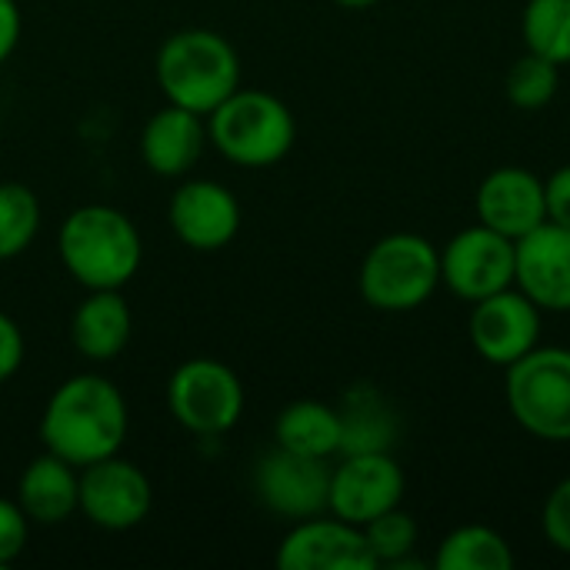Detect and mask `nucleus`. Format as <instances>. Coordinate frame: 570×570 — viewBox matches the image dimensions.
<instances>
[{"label": "nucleus", "instance_id": "9", "mask_svg": "<svg viewBox=\"0 0 570 570\" xmlns=\"http://www.w3.org/2000/svg\"><path fill=\"white\" fill-rule=\"evenodd\" d=\"M407 491L404 468L391 451L374 454H341V464L331 468V498L327 511L347 524H371L374 518L401 508Z\"/></svg>", "mask_w": 570, "mask_h": 570}, {"label": "nucleus", "instance_id": "14", "mask_svg": "<svg viewBox=\"0 0 570 570\" xmlns=\"http://www.w3.org/2000/svg\"><path fill=\"white\" fill-rule=\"evenodd\" d=\"M174 237L200 254L224 250L240 230V200L220 180L194 177L184 180L167 207Z\"/></svg>", "mask_w": 570, "mask_h": 570}, {"label": "nucleus", "instance_id": "25", "mask_svg": "<svg viewBox=\"0 0 570 570\" xmlns=\"http://www.w3.org/2000/svg\"><path fill=\"white\" fill-rule=\"evenodd\" d=\"M561 87V67L534 50L518 57L504 77V94L518 110H541L558 97Z\"/></svg>", "mask_w": 570, "mask_h": 570}, {"label": "nucleus", "instance_id": "29", "mask_svg": "<svg viewBox=\"0 0 570 570\" xmlns=\"http://www.w3.org/2000/svg\"><path fill=\"white\" fill-rule=\"evenodd\" d=\"M23 354H27L23 331L17 327V321L10 314L0 311V384H7L20 371Z\"/></svg>", "mask_w": 570, "mask_h": 570}, {"label": "nucleus", "instance_id": "3", "mask_svg": "<svg viewBox=\"0 0 570 570\" xmlns=\"http://www.w3.org/2000/svg\"><path fill=\"white\" fill-rule=\"evenodd\" d=\"M154 77L167 104L207 117L240 87V53L224 33L187 27L160 43Z\"/></svg>", "mask_w": 570, "mask_h": 570}, {"label": "nucleus", "instance_id": "26", "mask_svg": "<svg viewBox=\"0 0 570 570\" xmlns=\"http://www.w3.org/2000/svg\"><path fill=\"white\" fill-rule=\"evenodd\" d=\"M364 538H367V548H371L377 568L381 564L384 568H411V564L421 568L417 561H411L421 531H417V521L407 511L394 508V511L374 518L371 524H364Z\"/></svg>", "mask_w": 570, "mask_h": 570}, {"label": "nucleus", "instance_id": "28", "mask_svg": "<svg viewBox=\"0 0 570 570\" xmlns=\"http://www.w3.org/2000/svg\"><path fill=\"white\" fill-rule=\"evenodd\" d=\"M541 528H544V538L554 551L570 554V478L554 484V491L548 494Z\"/></svg>", "mask_w": 570, "mask_h": 570}, {"label": "nucleus", "instance_id": "17", "mask_svg": "<svg viewBox=\"0 0 570 570\" xmlns=\"http://www.w3.org/2000/svg\"><path fill=\"white\" fill-rule=\"evenodd\" d=\"M207 140H210L207 117H200L187 107L167 104L147 117V124L140 130V157L150 174L177 180L197 167Z\"/></svg>", "mask_w": 570, "mask_h": 570}, {"label": "nucleus", "instance_id": "31", "mask_svg": "<svg viewBox=\"0 0 570 570\" xmlns=\"http://www.w3.org/2000/svg\"><path fill=\"white\" fill-rule=\"evenodd\" d=\"M20 30H23V17L17 0H0V67L10 60V53L20 43Z\"/></svg>", "mask_w": 570, "mask_h": 570}, {"label": "nucleus", "instance_id": "5", "mask_svg": "<svg viewBox=\"0 0 570 570\" xmlns=\"http://www.w3.org/2000/svg\"><path fill=\"white\" fill-rule=\"evenodd\" d=\"M357 287L374 311H417L441 287V250L411 230L387 234L364 254Z\"/></svg>", "mask_w": 570, "mask_h": 570}, {"label": "nucleus", "instance_id": "2", "mask_svg": "<svg viewBox=\"0 0 570 570\" xmlns=\"http://www.w3.org/2000/svg\"><path fill=\"white\" fill-rule=\"evenodd\" d=\"M57 254L63 271L83 291H124L144 261L137 224L107 204H83L70 210L57 230Z\"/></svg>", "mask_w": 570, "mask_h": 570}, {"label": "nucleus", "instance_id": "19", "mask_svg": "<svg viewBox=\"0 0 570 570\" xmlns=\"http://www.w3.org/2000/svg\"><path fill=\"white\" fill-rule=\"evenodd\" d=\"M17 504L30 524H63L80 511V468L43 451L17 478Z\"/></svg>", "mask_w": 570, "mask_h": 570}, {"label": "nucleus", "instance_id": "32", "mask_svg": "<svg viewBox=\"0 0 570 570\" xmlns=\"http://www.w3.org/2000/svg\"><path fill=\"white\" fill-rule=\"evenodd\" d=\"M334 3H341V7H347V10H364V7H374V3H381V0H334Z\"/></svg>", "mask_w": 570, "mask_h": 570}, {"label": "nucleus", "instance_id": "23", "mask_svg": "<svg viewBox=\"0 0 570 570\" xmlns=\"http://www.w3.org/2000/svg\"><path fill=\"white\" fill-rule=\"evenodd\" d=\"M40 200L27 184H0V264L27 254L40 234Z\"/></svg>", "mask_w": 570, "mask_h": 570}, {"label": "nucleus", "instance_id": "15", "mask_svg": "<svg viewBox=\"0 0 570 570\" xmlns=\"http://www.w3.org/2000/svg\"><path fill=\"white\" fill-rule=\"evenodd\" d=\"M474 210L478 224L521 240L548 220L544 180L528 167H498L481 180Z\"/></svg>", "mask_w": 570, "mask_h": 570}, {"label": "nucleus", "instance_id": "18", "mask_svg": "<svg viewBox=\"0 0 570 570\" xmlns=\"http://www.w3.org/2000/svg\"><path fill=\"white\" fill-rule=\"evenodd\" d=\"M134 337V311L120 291H87L70 317V344L90 364L117 361Z\"/></svg>", "mask_w": 570, "mask_h": 570}, {"label": "nucleus", "instance_id": "6", "mask_svg": "<svg viewBox=\"0 0 570 570\" xmlns=\"http://www.w3.org/2000/svg\"><path fill=\"white\" fill-rule=\"evenodd\" d=\"M511 417L538 441L570 444V347H534L508 367Z\"/></svg>", "mask_w": 570, "mask_h": 570}, {"label": "nucleus", "instance_id": "8", "mask_svg": "<svg viewBox=\"0 0 570 570\" xmlns=\"http://www.w3.org/2000/svg\"><path fill=\"white\" fill-rule=\"evenodd\" d=\"M514 271L518 240L484 224L458 230L441 250V284L468 304L514 287Z\"/></svg>", "mask_w": 570, "mask_h": 570}, {"label": "nucleus", "instance_id": "12", "mask_svg": "<svg viewBox=\"0 0 570 570\" xmlns=\"http://www.w3.org/2000/svg\"><path fill=\"white\" fill-rule=\"evenodd\" d=\"M254 494L271 514L291 524L324 514L331 498V464L274 444V451L254 464Z\"/></svg>", "mask_w": 570, "mask_h": 570}, {"label": "nucleus", "instance_id": "27", "mask_svg": "<svg viewBox=\"0 0 570 570\" xmlns=\"http://www.w3.org/2000/svg\"><path fill=\"white\" fill-rule=\"evenodd\" d=\"M30 541V518L17 504V498H0V570L10 568Z\"/></svg>", "mask_w": 570, "mask_h": 570}, {"label": "nucleus", "instance_id": "11", "mask_svg": "<svg viewBox=\"0 0 570 570\" xmlns=\"http://www.w3.org/2000/svg\"><path fill=\"white\" fill-rule=\"evenodd\" d=\"M154 504V491L147 474L120 458L110 454L80 468V514L100 531H130L147 521Z\"/></svg>", "mask_w": 570, "mask_h": 570}, {"label": "nucleus", "instance_id": "13", "mask_svg": "<svg viewBox=\"0 0 570 570\" xmlns=\"http://www.w3.org/2000/svg\"><path fill=\"white\" fill-rule=\"evenodd\" d=\"M277 568L281 570H374L377 561L367 548L364 528L341 521L337 514L324 511L294 528L277 544Z\"/></svg>", "mask_w": 570, "mask_h": 570}, {"label": "nucleus", "instance_id": "24", "mask_svg": "<svg viewBox=\"0 0 570 570\" xmlns=\"http://www.w3.org/2000/svg\"><path fill=\"white\" fill-rule=\"evenodd\" d=\"M521 33L528 50L570 63V0H528L521 13Z\"/></svg>", "mask_w": 570, "mask_h": 570}, {"label": "nucleus", "instance_id": "21", "mask_svg": "<svg viewBox=\"0 0 570 570\" xmlns=\"http://www.w3.org/2000/svg\"><path fill=\"white\" fill-rule=\"evenodd\" d=\"M274 444L291 454L331 461L341 454V411L311 397L294 401L274 421Z\"/></svg>", "mask_w": 570, "mask_h": 570}, {"label": "nucleus", "instance_id": "1", "mask_svg": "<svg viewBox=\"0 0 570 570\" xmlns=\"http://www.w3.org/2000/svg\"><path fill=\"white\" fill-rule=\"evenodd\" d=\"M130 431V411L114 381L104 374H73L47 397L40 414L43 451L87 468L120 454Z\"/></svg>", "mask_w": 570, "mask_h": 570}, {"label": "nucleus", "instance_id": "16", "mask_svg": "<svg viewBox=\"0 0 570 570\" xmlns=\"http://www.w3.org/2000/svg\"><path fill=\"white\" fill-rule=\"evenodd\" d=\"M514 287H521L544 314H570V230L544 220L518 240Z\"/></svg>", "mask_w": 570, "mask_h": 570}, {"label": "nucleus", "instance_id": "10", "mask_svg": "<svg viewBox=\"0 0 570 570\" xmlns=\"http://www.w3.org/2000/svg\"><path fill=\"white\" fill-rule=\"evenodd\" d=\"M541 317L544 311L521 287H504L471 304L468 337L481 361L508 371L541 344Z\"/></svg>", "mask_w": 570, "mask_h": 570}, {"label": "nucleus", "instance_id": "7", "mask_svg": "<svg viewBox=\"0 0 570 570\" xmlns=\"http://www.w3.org/2000/svg\"><path fill=\"white\" fill-rule=\"evenodd\" d=\"M244 404L247 397L237 371L214 357H190L167 381L170 417L197 438L234 431L244 417Z\"/></svg>", "mask_w": 570, "mask_h": 570}, {"label": "nucleus", "instance_id": "22", "mask_svg": "<svg viewBox=\"0 0 570 570\" xmlns=\"http://www.w3.org/2000/svg\"><path fill=\"white\" fill-rule=\"evenodd\" d=\"M438 570H511L514 568V551L508 538L488 524H464L454 528L438 554H434Z\"/></svg>", "mask_w": 570, "mask_h": 570}, {"label": "nucleus", "instance_id": "4", "mask_svg": "<svg viewBox=\"0 0 570 570\" xmlns=\"http://www.w3.org/2000/svg\"><path fill=\"white\" fill-rule=\"evenodd\" d=\"M207 137L230 164L261 170L291 154L297 120L281 97L257 87H237L217 110L207 114Z\"/></svg>", "mask_w": 570, "mask_h": 570}, {"label": "nucleus", "instance_id": "20", "mask_svg": "<svg viewBox=\"0 0 570 570\" xmlns=\"http://www.w3.org/2000/svg\"><path fill=\"white\" fill-rule=\"evenodd\" d=\"M341 454L391 451L397 441V414L371 384H357L341 401Z\"/></svg>", "mask_w": 570, "mask_h": 570}, {"label": "nucleus", "instance_id": "30", "mask_svg": "<svg viewBox=\"0 0 570 570\" xmlns=\"http://www.w3.org/2000/svg\"><path fill=\"white\" fill-rule=\"evenodd\" d=\"M544 197H548V220L570 230V164L558 167L544 180Z\"/></svg>", "mask_w": 570, "mask_h": 570}]
</instances>
